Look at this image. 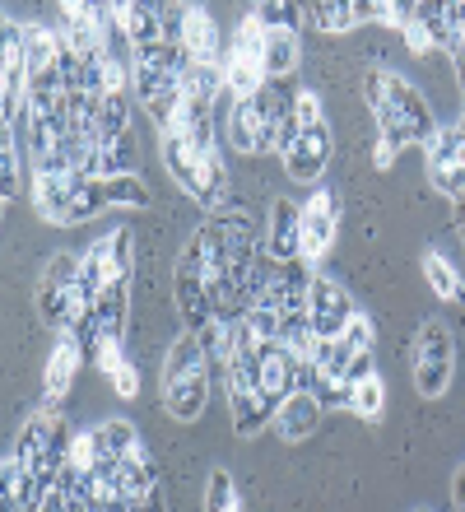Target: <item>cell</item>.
Masks as SVG:
<instances>
[{
  "mask_svg": "<svg viewBox=\"0 0 465 512\" xmlns=\"http://www.w3.org/2000/svg\"><path fill=\"white\" fill-rule=\"evenodd\" d=\"M442 19H447V24H452L456 33L465 38V5H442Z\"/></svg>",
  "mask_w": 465,
  "mask_h": 512,
  "instance_id": "cell-58",
  "label": "cell"
},
{
  "mask_svg": "<svg viewBox=\"0 0 465 512\" xmlns=\"http://www.w3.org/2000/svg\"><path fill=\"white\" fill-rule=\"evenodd\" d=\"M131 84H135V94H140V103H154V98L177 89L173 75H159V70H145V66H131Z\"/></svg>",
  "mask_w": 465,
  "mask_h": 512,
  "instance_id": "cell-46",
  "label": "cell"
},
{
  "mask_svg": "<svg viewBox=\"0 0 465 512\" xmlns=\"http://www.w3.org/2000/svg\"><path fill=\"white\" fill-rule=\"evenodd\" d=\"M103 429V447H107V457H131L135 447H140V438H135V429L126 424V419H107V424H98Z\"/></svg>",
  "mask_w": 465,
  "mask_h": 512,
  "instance_id": "cell-45",
  "label": "cell"
},
{
  "mask_svg": "<svg viewBox=\"0 0 465 512\" xmlns=\"http://www.w3.org/2000/svg\"><path fill=\"white\" fill-rule=\"evenodd\" d=\"M70 196H75V177H33V205L47 224H66Z\"/></svg>",
  "mask_w": 465,
  "mask_h": 512,
  "instance_id": "cell-17",
  "label": "cell"
},
{
  "mask_svg": "<svg viewBox=\"0 0 465 512\" xmlns=\"http://www.w3.org/2000/svg\"><path fill=\"white\" fill-rule=\"evenodd\" d=\"M107 447H103V429H84V433H75V447H70V461H80L84 471H89L93 461L103 457Z\"/></svg>",
  "mask_w": 465,
  "mask_h": 512,
  "instance_id": "cell-49",
  "label": "cell"
},
{
  "mask_svg": "<svg viewBox=\"0 0 465 512\" xmlns=\"http://www.w3.org/2000/svg\"><path fill=\"white\" fill-rule=\"evenodd\" d=\"M456 229H461V238H465V196L456 201Z\"/></svg>",
  "mask_w": 465,
  "mask_h": 512,
  "instance_id": "cell-61",
  "label": "cell"
},
{
  "mask_svg": "<svg viewBox=\"0 0 465 512\" xmlns=\"http://www.w3.org/2000/svg\"><path fill=\"white\" fill-rule=\"evenodd\" d=\"M382 405H386V387H382V378L372 373V378H363L359 387H354V410H359L363 419H377Z\"/></svg>",
  "mask_w": 465,
  "mask_h": 512,
  "instance_id": "cell-48",
  "label": "cell"
},
{
  "mask_svg": "<svg viewBox=\"0 0 465 512\" xmlns=\"http://www.w3.org/2000/svg\"><path fill=\"white\" fill-rule=\"evenodd\" d=\"M396 154H400V149H391V145H382V140H377V149H372V163H377V168H391V163H396Z\"/></svg>",
  "mask_w": 465,
  "mask_h": 512,
  "instance_id": "cell-59",
  "label": "cell"
},
{
  "mask_svg": "<svg viewBox=\"0 0 465 512\" xmlns=\"http://www.w3.org/2000/svg\"><path fill=\"white\" fill-rule=\"evenodd\" d=\"M424 275H428V289H433L438 298H447V303H456V298H461V275H456V270L447 266L438 252L424 256Z\"/></svg>",
  "mask_w": 465,
  "mask_h": 512,
  "instance_id": "cell-37",
  "label": "cell"
},
{
  "mask_svg": "<svg viewBox=\"0 0 465 512\" xmlns=\"http://www.w3.org/2000/svg\"><path fill=\"white\" fill-rule=\"evenodd\" d=\"M414 24L428 28V38H433V47H442V52H456L461 47V33H456L447 19H442V5H414Z\"/></svg>",
  "mask_w": 465,
  "mask_h": 512,
  "instance_id": "cell-30",
  "label": "cell"
},
{
  "mask_svg": "<svg viewBox=\"0 0 465 512\" xmlns=\"http://www.w3.org/2000/svg\"><path fill=\"white\" fill-rule=\"evenodd\" d=\"M117 485H121V494H126V508H145V499L154 494V485H159V466L149 461L145 447H135L131 457L117 461Z\"/></svg>",
  "mask_w": 465,
  "mask_h": 512,
  "instance_id": "cell-10",
  "label": "cell"
},
{
  "mask_svg": "<svg viewBox=\"0 0 465 512\" xmlns=\"http://www.w3.org/2000/svg\"><path fill=\"white\" fill-rule=\"evenodd\" d=\"M191 373H210V354H205L196 331L177 336L173 345H168V354H163V382H182V378H191Z\"/></svg>",
  "mask_w": 465,
  "mask_h": 512,
  "instance_id": "cell-15",
  "label": "cell"
},
{
  "mask_svg": "<svg viewBox=\"0 0 465 512\" xmlns=\"http://www.w3.org/2000/svg\"><path fill=\"white\" fill-rule=\"evenodd\" d=\"M335 224H340V201L331 187L312 191V201L303 205V256L317 261L326 247L335 243Z\"/></svg>",
  "mask_w": 465,
  "mask_h": 512,
  "instance_id": "cell-2",
  "label": "cell"
},
{
  "mask_svg": "<svg viewBox=\"0 0 465 512\" xmlns=\"http://www.w3.org/2000/svg\"><path fill=\"white\" fill-rule=\"evenodd\" d=\"M452 163H461V135H456V126H442V131L428 140V168L442 173V168H452Z\"/></svg>",
  "mask_w": 465,
  "mask_h": 512,
  "instance_id": "cell-42",
  "label": "cell"
},
{
  "mask_svg": "<svg viewBox=\"0 0 465 512\" xmlns=\"http://www.w3.org/2000/svg\"><path fill=\"white\" fill-rule=\"evenodd\" d=\"M279 340H284L298 359H307L312 340H317V331H312V312H284V322H279Z\"/></svg>",
  "mask_w": 465,
  "mask_h": 512,
  "instance_id": "cell-34",
  "label": "cell"
},
{
  "mask_svg": "<svg viewBox=\"0 0 465 512\" xmlns=\"http://www.w3.org/2000/svg\"><path fill=\"white\" fill-rule=\"evenodd\" d=\"M238 508H242V494L233 485V475L214 471L210 485H205V512H238Z\"/></svg>",
  "mask_w": 465,
  "mask_h": 512,
  "instance_id": "cell-40",
  "label": "cell"
},
{
  "mask_svg": "<svg viewBox=\"0 0 465 512\" xmlns=\"http://www.w3.org/2000/svg\"><path fill=\"white\" fill-rule=\"evenodd\" d=\"M433 182H438L442 196H452V201H461V196H465V163H452V168H442V173H433Z\"/></svg>",
  "mask_w": 465,
  "mask_h": 512,
  "instance_id": "cell-53",
  "label": "cell"
},
{
  "mask_svg": "<svg viewBox=\"0 0 465 512\" xmlns=\"http://www.w3.org/2000/svg\"><path fill=\"white\" fill-rule=\"evenodd\" d=\"M252 19L266 28V33H298V24L307 19V10L303 5H256Z\"/></svg>",
  "mask_w": 465,
  "mask_h": 512,
  "instance_id": "cell-35",
  "label": "cell"
},
{
  "mask_svg": "<svg viewBox=\"0 0 465 512\" xmlns=\"http://www.w3.org/2000/svg\"><path fill=\"white\" fill-rule=\"evenodd\" d=\"M298 66V38L293 33H270L266 38V56H261V75L266 80H284Z\"/></svg>",
  "mask_w": 465,
  "mask_h": 512,
  "instance_id": "cell-22",
  "label": "cell"
},
{
  "mask_svg": "<svg viewBox=\"0 0 465 512\" xmlns=\"http://www.w3.org/2000/svg\"><path fill=\"white\" fill-rule=\"evenodd\" d=\"M256 135H261V126H256L247 98H233V108H228V145L238 149V154H261Z\"/></svg>",
  "mask_w": 465,
  "mask_h": 512,
  "instance_id": "cell-23",
  "label": "cell"
},
{
  "mask_svg": "<svg viewBox=\"0 0 465 512\" xmlns=\"http://www.w3.org/2000/svg\"><path fill=\"white\" fill-rule=\"evenodd\" d=\"M400 33H405V47H410L414 56H428V52H433V38H428V28L410 24V28H400Z\"/></svg>",
  "mask_w": 465,
  "mask_h": 512,
  "instance_id": "cell-56",
  "label": "cell"
},
{
  "mask_svg": "<svg viewBox=\"0 0 465 512\" xmlns=\"http://www.w3.org/2000/svg\"><path fill=\"white\" fill-rule=\"evenodd\" d=\"M107 378H112V387H117V396H126V401H131L135 391H140V378H135L131 359H126V364H121V368H112V373H107Z\"/></svg>",
  "mask_w": 465,
  "mask_h": 512,
  "instance_id": "cell-55",
  "label": "cell"
},
{
  "mask_svg": "<svg viewBox=\"0 0 465 512\" xmlns=\"http://www.w3.org/2000/svg\"><path fill=\"white\" fill-rule=\"evenodd\" d=\"M312 396L321 401V410H354V387H349V382L326 378V373H317V382H312Z\"/></svg>",
  "mask_w": 465,
  "mask_h": 512,
  "instance_id": "cell-44",
  "label": "cell"
},
{
  "mask_svg": "<svg viewBox=\"0 0 465 512\" xmlns=\"http://www.w3.org/2000/svg\"><path fill=\"white\" fill-rule=\"evenodd\" d=\"M372 117H377V140L382 145H391V149H405V145H414V135H410V122L396 112V103H382V108H372Z\"/></svg>",
  "mask_w": 465,
  "mask_h": 512,
  "instance_id": "cell-36",
  "label": "cell"
},
{
  "mask_svg": "<svg viewBox=\"0 0 465 512\" xmlns=\"http://www.w3.org/2000/svg\"><path fill=\"white\" fill-rule=\"evenodd\" d=\"M247 322H252V331L261 340H279V322H284V312L270 308V303H256V308L247 312Z\"/></svg>",
  "mask_w": 465,
  "mask_h": 512,
  "instance_id": "cell-50",
  "label": "cell"
},
{
  "mask_svg": "<svg viewBox=\"0 0 465 512\" xmlns=\"http://www.w3.org/2000/svg\"><path fill=\"white\" fill-rule=\"evenodd\" d=\"M131 131V98L126 94H103V108H98V145H112Z\"/></svg>",
  "mask_w": 465,
  "mask_h": 512,
  "instance_id": "cell-24",
  "label": "cell"
},
{
  "mask_svg": "<svg viewBox=\"0 0 465 512\" xmlns=\"http://www.w3.org/2000/svg\"><path fill=\"white\" fill-rule=\"evenodd\" d=\"M42 284H47V289H75V284H80V256H52V261H47V270H42Z\"/></svg>",
  "mask_w": 465,
  "mask_h": 512,
  "instance_id": "cell-47",
  "label": "cell"
},
{
  "mask_svg": "<svg viewBox=\"0 0 465 512\" xmlns=\"http://www.w3.org/2000/svg\"><path fill=\"white\" fill-rule=\"evenodd\" d=\"M345 322L349 317H340V312H312V331H317L321 340H340L345 336Z\"/></svg>",
  "mask_w": 465,
  "mask_h": 512,
  "instance_id": "cell-54",
  "label": "cell"
},
{
  "mask_svg": "<svg viewBox=\"0 0 465 512\" xmlns=\"http://www.w3.org/2000/svg\"><path fill=\"white\" fill-rule=\"evenodd\" d=\"M452 364H456V340L442 322L419 326V345H414V387L419 396H442L452 387Z\"/></svg>",
  "mask_w": 465,
  "mask_h": 512,
  "instance_id": "cell-1",
  "label": "cell"
},
{
  "mask_svg": "<svg viewBox=\"0 0 465 512\" xmlns=\"http://www.w3.org/2000/svg\"><path fill=\"white\" fill-rule=\"evenodd\" d=\"M224 196H228V163H224V154H219V149H210V154H205V163H200V196H196V201L205 205V210H214Z\"/></svg>",
  "mask_w": 465,
  "mask_h": 512,
  "instance_id": "cell-25",
  "label": "cell"
},
{
  "mask_svg": "<svg viewBox=\"0 0 465 512\" xmlns=\"http://www.w3.org/2000/svg\"><path fill=\"white\" fill-rule=\"evenodd\" d=\"M293 117H298V126H321L326 117H321V98L312 94V89H303V94H293Z\"/></svg>",
  "mask_w": 465,
  "mask_h": 512,
  "instance_id": "cell-52",
  "label": "cell"
},
{
  "mask_svg": "<svg viewBox=\"0 0 465 512\" xmlns=\"http://www.w3.org/2000/svg\"><path fill=\"white\" fill-rule=\"evenodd\" d=\"M61 47L66 42L56 38V33H47V28H24V61H28V75L33 80H42V75H52L56 66H61Z\"/></svg>",
  "mask_w": 465,
  "mask_h": 512,
  "instance_id": "cell-18",
  "label": "cell"
},
{
  "mask_svg": "<svg viewBox=\"0 0 465 512\" xmlns=\"http://www.w3.org/2000/svg\"><path fill=\"white\" fill-rule=\"evenodd\" d=\"M340 340H345L349 350L359 354V350H372V340H377V331H372V322L363 317V312H354V317L345 322V336H340Z\"/></svg>",
  "mask_w": 465,
  "mask_h": 512,
  "instance_id": "cell-51",
  "label": "cell"
},
{
  "mask_svg": "<svg viewBox=\"0 0 465 512\" xmlns=\"http://www.w3.org/2000/svg\"><path fill=\"white\" fill-rule=\"evenodd\" d=\"M135 163H140V149H135V131H126L121 140H112V145L98 149V182L135 173Z\"/></svg>",
  "mask_w": 465,
  "mask_h": 512,
  "instance_id": "cell-20",
  "label": "cell"
},
{
  "mask_svg": "<svg viewBox=\"0 0 465 512\" xmlns=\"http://www.w3.org/2000/svg\"><path fill=\"white\" fill-rule=\"evenodd\" d=\"M163 401H168V415L182 419V424L200 419V410L210 401V373H191V378H182V382H163Z\"/></svg>",
  "mask_w": 465,
  "mask_h": 512,
  "instance_id": "cell-13",
  "label": "cell"
},
{
  "mask_svg": "<svg viewBox=\"0 0 465 512\" xmlns=\"http://www.w3.org/2000/svg\"><path fill=\"white\" fill-rule=\"evenodd\" d=\"M456 135H461V163H465V117L456 122Z\"/></svg>",
  "mask_w": 465,
  "mask_h": 512,
  "instance_id": "cell-62",
  "label": "cell"
},
{
  "mask_svg": "<svg viewBox=\"0 0 465 512\" xmlns=\"http://www.w3.org/2000/svg\"><path fill=\"white\" fill-rule=\"evenodd\" d=\"M307 19L321 33H349V28L359 24V5H307Z\"/></svg>",
  "mask_w": 465,
  "mask_h": 512,
  "instance_id": "cell-39",
  "label": "cell"
},
{
  "mask_svg": "<svg viewBox=\"0 0 465 512\" xmlns=\"http://www.w3.org/2000/svg\"><path fill=\"white\" fill-rule=\"evenodd\" d=\"M326 163H331V126H307L298 135V145L284 154V168H289L293 182H317L326 173Z\"/></svg>",
  "mask_w": 465,
  "mask_h": 512,
  "instance_id": "cell-4",
  "label": "cell"
},
{
  "mask_svg": "<svg viewBox=\"0 0 465 512\" xmlns=\"http://www.w3.org/2000/svg\"><path fill=\"white\" fill-rule=\"evenodd\" d=\"M135 266V233L131 229H112L107 233V270H112V284H121Z\"/></svg>",
  "mask_w": 465,
  "mask_h": 512,
  "instance_id": "cell-32",
  "label": "cell"
},
{
  "mask_svg": "<svg viewBox=\"0 0 465 512\" xmlns=\"http://www.w3.org/2000/svg\"><path fill=\"white\" fill-rule=\"evenodd\" d=\"M163 163L173 168V177L191 191V196H200V163H205V154H196V145L186 140V131L163 135Z\"/></svg>",
  "mask_w": 465,
  "mask_h": 512,
  "instance_id": "cell-16",
  "label": "cell"
},
{
  "mask_svg": "<svg viewBox=\"0 0 465 512\" xmlns=\"http://www.w3.org/2000/svg\"><path fill=\"white\" fill-rule=\"evenodd\" d=\"M321 424V401L312 396V391H293V396H284L275 410V429L284 443H303V438H312Z\"/></svg>",
  "mask_w": 465,
  "mask_h": 512,
  "instance_id": "cell-7",
  "label": "cell"
},
{
  "mask_svg": "<svg viewBox=\"0 0 465 512\" xmlns=\"http://www.w3.org/2000/svg\"><path fill=\"white\" fill-rule=\"evenodd\" d=\"M107 201V187L98 182V177H75V196H70V219L66 224H84V219H93Z\"/></svg>",
  "mask_w": 465,
  "mask_h": 512,
  "instance_id": "cell-28",
  "label": "cell"
},
{
  "mask_svg": "<svg viewBox=\"0 0 465 512\" xmlns=\"http://www.w3.org/2000/svg\"><path fill=\"white\" fill-rule=\"evenodd\" d=\"M0 196H5V205L19 201V140H14V131H5V149H0Z\"/></svg>",
  "mask_w": 465,
  "mask_h": 512,
  "instance_id": "cell-43",
  "label": "cell"
},
{
  "mask_svg": "<svg viewBox=\"0 0 465 512\" xmlns=\"http://www.w3.org/2000/svg\"><path fill=\"white\" fill-rule=\"evenodd\" d=\"M112 19H117L121 38L135 47H149V42H163V24H159V5H112Z\"/></svg>",
  "mask_w": 465,
  "mask_h": 512,
  "instance_id": "cell-12",
  "label": "cell"
},
{
  "mask_svg": "<svg viewBox=\"0 0 465 512\" xmlns=\"http://www.w3.org/2000/svg\"><path fill=\"white\" fill-rule=\"evenodd\" d=\"M177 312H182L186 331H200V326L214 317L210 284H205V275L191 266H177Z\"/></svg>",
  "mask_w": 465,
  "mask_h": 512,
  "instance_id": "cell-9",
  "label": "cell"
},
{
  "mask_svg": "<svg viewBox=\"0 0 465 512\" xmlns=\"http://www.w3.org/2000/svg\"><path fill=\"white\" fill-rule=\"evenodd\" d=\"M80 364H84L80 340H75V336L66 331V336L56 340L52 359H47V378H42V396H47V405H56L61 396H66L70 382H75V373H80Z\"/></svg>",
  "mask_w": 465,
  "mask_h": 512,
  "instance_id": "cell-8",
  "label": "cell"
},
{
  "mask_svg": "<svg viewBox=\"0 0 465 512\" xmlns=\"http://www.w3.org/2000/svg\"><path fill=\"white\" fill-rule=\"evenodd\" d=\"M228 405H233V429H238L242 438H256V433L275 419V405L256 387H228Z\"/></svg>",
  "mask_w": 465,
  "mask_h": 512,
  "instance_id": "cell-14",
  "label": "cell"
},
{
  "mask_svg": "<svg viewBox=\"0 0 465 512\" xmlns=\"http://www.w3.org/2000/svg\"><path fill=\"white\" fill-rule=\"evenodd\" d=\"M103 187H107V201H112V205H135V210H145V205L154 201V196H149V187H145V182H140L135 173L107 177Z\"/></svg>",
  "mask_w": 465,
  "mask_h": 512,
  "instance_id": "cell-41",
  "label": "cell"
},
{
  "mask_svg": "<svg viewBox=\"0 0 465 512\" xmlns=\"http://www.w3.org/2000/svg\"><path fill=\"white\" fill-rule=\"evenodd\" d=\"M307 312H340V317H354V303H349V294L335 280L317 275V280H312V294H307Z\"/></svg>",
  "mask_w": 465,
  "mask_h": 512,
  "instance_id": "cell-31",
  "label": "cell"
},
{
  "mask_svg": "<svg viewBox=\"0 0 465 512\" xmlns=\"http://www.w3.org/2000/svg\"><path fill=\"white\" fill-rule=\"evenodd\" d=\"M266 28L256 24V19H242L238 33H233V47H228V56L233 61H242V66H256L261 70V56H266Z\"/></svg>",
  "mask_w": 465,
  "mask_h": 512,
  "instance_id": "cell-29",
  "label": "cell"
},
{
  "mask_svg": "<svg viewBox=\"0 0 465 512\" xmlns=\"http://www.w3.org/2000/svg\"><path fill=\"white\" fill-rule=\"evenodd\" d=\"M312 270H307V256H293V261H275V280H270V294L261 303L279 312H307V294H312Z\"/></svg>",
  "mask_w": 465,
  "mask_h": 512,
  "instance_id": "cell-3",
  "label": "cell"
},
{
  "mask_svg": "<svg viewBox=\"0 0 465 512\" xmlns=\"http://www.w3.org/2000/svg\"><path fill=\"white\" fill-rule=\"evenodd\" d=\"M98 322H103V336L121 340V326H126V280L103 289V298H98Z\"/></svg>",
  "mask_w": 465,
  "mask_h": 512,
  "instance_id": "cell-33",
  "label": "cell"
},
{
  "mask_svg": "<svg viewBox=\"0 0 465 512\" xmlns=\"http://www.w3.org/2000/svg\"><path fill=\"white\" fill-rule=\"evenodd\" d=\"M0 475H5V508L10 512H28V489H33V466H28L19 452H10L5 457V466H0Z\"/></svg>",
  "mask_w": 465,
  "mask_h": 512,
  "instance_id": "cell-21",
  "label": "cell"
},
{
  "mask_svg": "<svg viewBox=\"0 0 465 512\" xmlns=\"http://www.w3.org/2000/svg\"><path fill=\"white\" fill-rule=\"evenodd\" d=\"M219 66H224V89L233 98H252L256 89L266 84V75H261V70H256V66H242V61H233V56H224Z\"/></svg>",
  "mask_w": 465,
  "mask_h": 512,
  "instance_id": "cell-38",
  "label": "cell"
},
{
  "mask_svg": "<svg viewBox=\"0 0 465 512\" xmlns=\"http://www.w3.org/2000/svg\"><path fill=\"white\" fill-rule=\"evenodd\" d=\"M182 52L191 56V61H205V66H219V61H224V56H219V28H214L210 10H200V5H186Z\"/></svg>",
  "mask_w": 465,
  "mask_h": 512,
  "instance_id": "cell-11",
  "label": "cell"
},
{
  "mask_svg": "<svg viewBox=\"0 0 465 512\" xmlns=\"http://www.w3.org/2000/svg\"><path fill=\"white\" fill-rule=\"evenodd\" d=\"M131 61L145 70H159V75H173V80L182 84V70L191 56L182 52V42H149V47H135Z\"/></svg>",
  "mask_w": 465,
  "mask_h": 512,
  "instance_id": "cell-19",
  "label": "cell"
},
{
  "mask_svg": "<svg viewBox=\"0 0 465 512\" xmlns=\"http://www.w3.org/2000/svg\"><path fill=\"white\" fill-rule=\"evenodd\" d=\"M363 378H372V350H359V354H354V364H349V387H359V382Z\"/></svg>",
  "mask_w": 465,
  "mask_h": 512,
  "instance_id": "cell-57",
  "label": "cell"
},
{
  "mask_svg": "<svg viewBox=\"0 0 465 512\" xmlns=\"http://www.w3.org/2000/svg\"><path fill=\"white\" fill-rule=\"evenodd\" d=\"M266 256H275V261H293V256H303V205L284 201V196L270 201Z\"/></svg>",
  "mask_w": 465,
  "mask_h": 512,
  "instance_id": "cell-5",
  "label": "cell"
},
{
  "mask_svg": "<svg viewBox=\"0 0 465 512\" xmlns=\"http://www.w3.org/2000/svg\"><path fill=\"white\" fill-rule=\"evenodd\" d=\"M75 289H47V284H42L38 289V317L47 326H56V331H66L70 322H75Z\"/></svg>",
  "mask_w": 465,
  "mask_h": 512,
  "instance_id": "cell-27",
  "label": "cell"
},
{
  "mask_svg": "<svg viewBox=\"0 0 465 512\" xmlns=\"http://www.w3.org/2000/svg\"><path fill=\"white\" fill-rule=\"evenodd\" d=\"M452 499H456V508H465V466L456 471V480H452Z\"/></svg>",
  "mask_w": 465,
  "mask_h": 512,
  "instance_id": "cell-60",
  "label": "cell"
},
{
  "mask_svg": "<svg viewBox=\"0 0 465 512\" xmlns=\"http://www.w3.org/2000/svg\"><path fill=\"white\" fill-rule=\"evenodd\" d=\"M224 89V66H205V61H186L182 70V98H219Z\"/></svg>",
  "mask_w": 465,
  "mask_h": 512,
  "instance_id": "cell-26",
  "label": "cell"
},
{
  "mask_svg": "<svg viewBox=\"0 0 465 512\" xmlns=\"http://www.w3.org/2000/svg\"><path fill=\"white\" fill-rule=\"evenodd\" d=\"M386 94H391V103H396V112L410 122V135H414V145H424L438 135V122H433V112H428L424 94L414 89L410 80H400V75H386Z\"/></svg>",
  "mask_w": 465,
  "mask_h": 512,
  "instance_id": "cell-6",
  "label": "cell"
}]
</instances>
